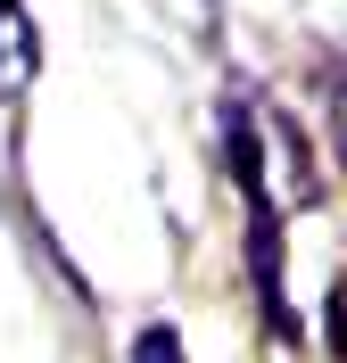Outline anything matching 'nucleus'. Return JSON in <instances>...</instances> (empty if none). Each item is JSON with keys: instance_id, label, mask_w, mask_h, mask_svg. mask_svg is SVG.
Segmentation results:
<instances>
[{"instance_id": "f03ea898", "label": "nucleus", "mask_w": 347, "mask_h": 363, "mask_svg": "<svg viewBox=\"0 0 347 363\" xmlns=\"http://www.w3.org/2000/svg\"><path fill=\"white\" fill-rule=\"evenodd\" d=\"M265 149H273V165H281V206H314V174H306V149H298V124H290V116L265 124Z\"/></svg>"}, {"instance_id": "7ed1b4c3", "label": "nucleus", "mask_w": 347, "mask_h": 363, "mask_svg": "<svg viewBox=\"0 0 347 363\" xmlns=\"http://www.w3.org/2000/svg\"><path fill=\"white\" fill-rule=\"evenodd\" d=\"M133 363H182V339H174L165 322H149V330L133 339Z\"/></svg>"}, {"instance_id": "20e7f679", "label": "nucleus", "mask_w": 347, "mask_h": 363, "mask_svg": "<svg viewBox=\"0 0 347 363\" xmlns=\"http://www.w3.org/2000/svg\"><path fill=\"white\" fill-rule=\"evenodd\" d=\"M331 124H339V157H347V83L331 91Z\"/></svg>"}, {"instance_id": "f257e3e1", "label": "nucleus", "mask_w": 347, "mask_h": 363, "mask_svg": "<svg viewBox=\"0 0 347 363\" xmlns=\"http://www.w3.org/2000/svg\"><path fill=\"white\" fill-rule=\"evenodd\" d=\"M42 74V33H33V9L25 0H0V99H25Z\"/></svg>"}]
</instances>
